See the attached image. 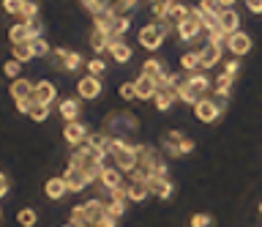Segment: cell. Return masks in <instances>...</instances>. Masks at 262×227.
<instances>
[{"mask_svg":"<svg viewBox=\"0 0 262 227\" xmlns=\"http://www.w3.org/2000/svg\"><path fill=\"white\" fill-rule=\"evenodd\" d=\"M33 88H36V82H30V79H11V96H14V104L16 110L22 112V115H28V107H30V99H33Z\"/></svg>","mask_w":262,"mask_h":227,"instance_id":"30bf717a","label":"cell"},{"mask_svg":"<svg viewBox=\"0 0 262 227\" xmlns=\"http://www.w3.org/2000/svg\"><path fill=\"white\" fill-rule=\"evenodd\" d=\"M88 126L82 123V120H69V123H63V140L71 145V148H79V145L88 142Z\"/></svg>","mask_w":262,"mask_h":227,"instance_id":"4fadbf2b","label":"cell"},{"mask_svg":"<svg viewBox=\"0 0 262 227\" xmlns=\"http://www.w3.org/2000/svg\"><path fill=\"white\" fill-rule=\"evenodd\" d=\"M63 181H66V189H69V194L74 192H85L88 186H90V181H88V175L82 173L79 167H66V173H63Z\"/></svg>","mask_w":262,"mask_h":227,"instance_id":"2e32d148","label":"cell"},{"mask_svg":"<svg viewBox=\"0 0 262 227\" xmlns=\"http://www.w3.org/2000/svg\"><path fill=\"white\" fill-rule=\"evenodd\" d=\"M110 159L115 161V167L120 173H134L137 170V142L131 140H110Z\"/></svg>","mask_w":262,"mask_h":227,"instance_id":"277c9868","label":"cell"},{"mask_svg":"<svg viewBox=\"0 0 262 227\" xmlns=\"http://www.w3.org/2000/svg\"><path fill=\"white\" fill-rule=\"evenodd\" d=\"M134 173L142 175V178H150V175H169V170H167L164 156L153 148V145L137 142V170Z\"/></svg>","mask_w":262,"mask_h":227,"instance_id":"7a4b0ae2","label":"cell"},{"mask_svg":"<svg viewBox=\"0 0 262 227\" xmlns=\"http://www.w3.org/2000/svg\"><path fill=\"white\" fill-rule=\"evenodd\" d=\"M22 3H25V0H3V11L11 14V17H16L19 9H22Z\"/></svg>","mask_w":262,"mask_h":227,"instance_id":"f6af8a7d","label":"cell"},{"mask_svg":"<svg viewBox=\"0 0 262 227\" xmlns=\"http://www.w3.org/2000/svg\"><path fill=\"white\" fill-rule=\"evenodd\" d=\"M104 216H106V202L101 197H93V200H88V202L74 205L69 222L74 227H96Z\"/></svg>","mask_w":262,"mask_h":227,"instance_id":"3957f363","label":"cell"},{"mask_svg":"<svg viewBox=\"0 0 262 227\" xmlns=\"http://www.w3.org/2000/svg\"><path fill=\"white\" fill-rule=\"evenodd\" d=\"M57 112H60V118L66 123H69V120H79L82 104H79V99H60L57 101Z\"/></svg>","mask_w":262,"mask_h":227,"instance_id":"d4e9b609","label":"cell"},{"mask_svg":"<svg viewBox=\"0 0 262 227\" xmlns=\"http://www.w3.org/2000/svg\"><path fill=\"white\" fill-rule=\"evenodd\" d=\"M183 82H186L188 88H191V91H194L196 96H200V99H202V96H205V93H208L210 88H213L210 77L205 74L202 69H200V71H191V74H186V77H183Z\"/></svg>","mask_w":262,"mask_h":227,"instance_id":"44dd1931","label":"cell"},{"mask_svg":"<svg viewBox=\"0 0 262 227\" xmlns=\"http://www.w3.org/2000/svg\"><path fill=\"white\" fill-rule=\"evenodd\" d=\"M30 47H33V55H36V58H49V55H52V47H49V42L44 36H36L30 42Z\"/></svg>","mask_w":262,"mask_h":227,"instance_id":"e575fe53","label":"cell"},{"mask_svg":"<svg viewBox=\"0 0 262 227\" xmlns=\"http://www.w3.org/2000/svg\"><path fill=\"white\" fill-rule=\"evenodd\" d=\"M224 47L235 55V58H243V55L251 52V36L243 33V30H235V33L227 36V44Z\"/></svg>","mask_w":262,"mask_h":227,"instance_id":"9a60e30c","label":"cell"},{"mask_svg":"<svg viewBox=\"0 0 262 227\" xmlns=\"http://www.w3.org/2000/svg\"><path fill=\"white\" fill-rule=\"evenodd\" d=\"M63 227H74V224H71V222H69V224H63Z\"/></svg>","mask_w":262,"mask_h":227,"instance_id":"816d5d0a","label":"cell"},{"mask_svg":"<svg viewBox=\"0 0 262 227\" xmlns=\"http://www.w3.org/2000/svg\"><path fill=\"white\" fill-rule=\"evenodd\" d=\"M219 63H221V50H219V47H213V44H205L200 50V69L208 71L213 66H219Z\"/></svg>","mask_w":262,"mask_h":227,"instance_id":"cb8c5ba5","label":"cell"},{"mask_svg":"<svg viewBox=\"0 0 262 227\" xmlns=\"http://www.w3.org/2000/svg\"><path fill=\"white\" fill-rule=\"evenodd\" d=\"M126 202L128 200H106V216L120 219L123 214H126Z\"/></svg>","mask_w":262,"mask_h":227,"instance_id":"ab89813d","label":"cell"},{"mask_svg":"<svg viewBox=\"0 0 262 227\" xmlns=\"http://www.w3.org/2000/svg\"><path fill=\"white\" fill-rule=\"evenodd\" d=\"M49 60H52V66H55V69L66 71V74H71V71H79L82 66H85L82 55H79V52H74V50H66V47H57V50H52Z\"/></svg>","mask_w":262,"mask_h":227,"instance_id":"52a82bcc","label":"cell"},{"mask_svg":"<svg viewBox=\"0 0 262 227\" xmlns=\"http://www.w3.org/2000/svg\"><path fill=\"white\" fill-rule=\"evenodd\" d=\"M161 145H164V151L169 153V156H188V153L194 151V140L191 137H186L183 132H175V129H169V132H164L161 134Z\"/></svg>","mask_w":262,"mask_h":227,"instance_id":"5b68a950","label":"cell"},{"mask_svg":"<svg viewBox=\"0 0 262 227\" xmlns=\"http://www.w3.org/2000/svg\"><path fill=\"white\" fill-rule=\"evenodd\" d=\"M16 19H19V22H33V19H38V3H36V0H25L22 9H19V14H16Z\"/></svg>","mask_w":262,"mask_h":227,"instance_id":"836d02e7","label":"cell"},{"mask_svg":"<svg viewBox=\"0 0 262 227\" xmlns=\"http://www.w3.org/2000/svg\"><path fill=\"white\" fill-rule=\"evenodd\" d=\"M49 110H52V107H47V104H38V101H33V99H30L28 118H30V120H36V123H44V120L49 118Z\"/></svg>","mask_w":262,"mask_h":227,"instance_id":"d6a6232c","label":"cell"},{"mask_svg":"<svg viewBox=\"0 0 262 227\" xmlns=\"http://www.w3.org/2000/svg\"><path fill=\"white\" fill-rule=\"evenodd\" d=\"M36 36H41V22L38 19H33V22H16V25L8 30V42H11L14 47L16 44H28Z\"/></svg>","mask_w":262,"mask_h":227,"instance_id":"8fae6325","label":"cell"},{"mask_svg":"<svg viewBox=\"0 0 262 227\" xmlns=\"http://www.w3.org/2000/svg\"><path fill=\"white\" fill-rule=\"evenodd\" d=\"M101 132L106 137H115V140H128V137L139 134V118L131 110H112L106 112Z\"/></svg>","mask_w":262,"mask_h":227,"instance_id":"6da1fadb","label":"cell"},{"mask_svg":"<svg viewBox=\"0 0 262 227\" xmlns=\"http://www.w3.org/2000/svg\"><path fill=\"white\" fill-rule=\"evenodd\" d=\"M8 189H11V183H8V175L6 173H0V200L8 194Z\"/></svg>","mask_w":262,"mask_h":227,"instance_id":"681fc988","label":"cell"},{"mask_svg":"<svg viewBox=\"0 0 262 227\" xmlns=\"http://www.w3.org/2000/svg\"><path fill=\"white\" fill-rule=\"evenodd\" d=\"M164 63L159 60V58H147L145 63H142V74H150V77H161L164 74Z\"/></svg>","mask_w":262,"mask_h":227,"instance_id":"74e56055","label":"cell"},{"mask_svg":"<svg viewBox=\"0 0 262 227\" xmlns=\"http://www.w3.org/2000/svg\"><path fill=\"white\" fill-rule=\"evenodd\" d=\"M101 77H93V74H85V77H79V82H77V96L79 99H85V101H93L101 96Z\"/></svg>","mask_w":262,"mask_h":227,"instance_id":"5bb4252c","label":"cell"},{"mask_svg":"<svg viewBox=\"0 0 262 227\" xmlns=\"http://www.w3.org/2000/svg\"><path fill=\"white\" fill-rule=\"evenodd\" d=\"M237 71H241V58H232V60H227V63H224V74L237 77Z\"/></svg>","mask_w":262,"mask_h":227,"instance_id":"7dc6e473","label":"cell"},{"mask_svg":"<svg viewBox=\"0 0 262 227\" xmlns=\"http://www.w3.org/2000/svg\"><path fill=\"white\" fill-rule=\"evenodd\" d=\"M120 99H123V101H131V99H137L134 82H123V85H120Z\"/></svg>","mask_w":262,"mask_h":227,"instance_id":"bcb514c9","label":"cell"},{"mask_svg":"<svg viewBox=\"0 0 262 227\" xmlns=\"http://www.w3.org/2000/svg\"><path fill=\"white\" fill-rule=\"evenodd\" d=\"M216 3L221 6V9H232V6L237 3V0H216Z\"/></svg>","mask_w":262,"mask_h":227,"instance_id":"f907efd6","label":"cell"},{"mask_svg":"<svg viewBox=\"0 0 262 227\" xmlns=\"http://www.w3.org/2000/svg\"><path fill=\"white\" fill-rule=\"evenodd\" d=\"M131 30V14H120V17H115V25L110 30V38H123Z\"/></svg>","mask_w":262,"mask_h":227,"instance_id":"f546056e","label":"cell"},{"mask_svg":"<svg viewBox=\"0 0 262 227\" xmlns=\"http://www.w3.org/2000/svg\"><path fill=\"white\" fill-rule=\"evenodd\" d=\"M106 71V63L101 58H93V60H88V74H93V77H101Z\"/></svg>","mask_w":262,"mask_h":227,"instance_id":"ee69618b","label":"cell"},{"mask_svg":"<svg viewBox=\"0 0 262 227\" xmlns=\"http://www.w3.org/2000/svg\"><path fill=\"white\" fill-rule=\"evenodd\" d=\"M180 69H183L186 74L200 71V50H188V52L180 55Z\"/></svg>","mask_w":262,"mask_h":227,"instance_id":"f1b7e54d","label":"cell"},{"mask_svg":"<svg viewBox=\"0 0 262 227\" xmlns=\"http://www.w3.org/2000/svg\"><path fill=\"white\" fill-rule=\"evenodd\" d=\"M243 3L251 14H262V0H243Z\"/></svg>","mask_w":262,"mask_h":227,"instance_id":"c3c4849f","label":"cell"},{"mask_svg":"<svg viewBox=\"0 0 262 227\" xmlns=\"http://www.w3.org/2000/svg\"><path fill=\"white\" fill-rule=\"evenodd\" d=\"M126 197H128V202H145L150 197V183H147V178L131 173V178L126 181Z\"/></svg>","mask_w":262,"mask_h":227,"instance_id":"7c38bea8","label":"cell"},{"mask_svg":"<svg viewBox=\"0 0 262 227\" xmlns=\"http://www.w3.org/2000/svg\"><path fill=\"white\" fill-rule=\"evenodd\" d=\"M0 219H3V211H0Z\"/></svg>","mask_w":262,"mask_h":227,"instance_id":"db71d44e","label":"cell"},{"mask_svg":"<svg viewBox=\"0 0 262 227\" xmlns=\"http://www.w3.org/2000/svg\"><path fill=\"white\" fill-rule=\"evenodd\" d=\"M147 183H150V194L159 200H169L172 192H175V183L169 181V175H150Z\"/></svg>","mask_w":262,"mask_h":227,"instance_id":"d6986e66","label":"cell"},{"mask_svg":"<svg viewBox=\"0 0 262 227\" xmlns=\"http://www.w3.org/2000/svg\"><path fill=\"white\" fill-rule=\"evenodd\" d=\"M98 183H101L104 192H118V189H123V186H126V181H123V173H120L118 167H110V164H104Z\"/></svg>","mask_w":262,"mask_h":227,"instance_id":"e0dca14e","label":"cell"},{"mask_svg":"<svg viewBox=\"0 0 262 227\" xmlns=\"http://www.w3.org/2000/svg\"><path fill=\"white\" fill-rule=\"evenodd\" d=\"M178 38L180 42H196L202 33H205V28H202V22H200V14H196V6H191V11H188V17L183 22H178Z\"/></svg>","mask_w":262,"mask_h":227,"instance_id":"9c48e42d","label":"cell"},{"mask_svg":"<svg viewBox=\"0 0 262 227\" xmlns=\"http://www.w3.org/2000/svg\"><path fill=\"white\" fill-rule=\"evenodd\" d=\"M232 82H235V77L219 74V77H216V82H213V91H216V96H221V99H227V96L232 93Z\"/></svg>","mask_w":262,"mask_h":227,"instance_id":"1f68e13d","label":"cell"},{"mask_svg":"<svg viewBox=\"0 0 262 227\" xmlns=\"http://www.w3.org/2000/svg\"><path fill=\"white\" fill-rule=\"evenodd\" d=\"M175 101H178L175 88H159V91H156V96H153V104H156V110H159V112H167Z\"/></svg>","mask_w":262,"mask_h":227,"instance_id":"484cf974","label":"cell"},{"mask_svg":"<svg viewBox=\"0 0 262 227\" xmlns=\"http://www.w3.org/2000/svg\"><path fill=\"white\" fill-rule=\"evenodd\" d=\"M44 194L52 202L57 200H63L66 194H69V189H66V181H63V175H57V178H49V181H44Z\"/></svg>","mask_w":262,"mask_h":227,"instance_id":"7402d4cb","label":"cell"},{"mask_svg":"<svg viewBox=\"0 0 262 227\" xmlns=\"http://www.w3.org/2000/svg\"><path fill=\"white\" fill-rule=\"evenodd\" d=\"M110 140H112V137H106L104 132H96V134H90V137H88V145H90L93 151L106 153V156H110Z\"/></svg>","mask_w":262,"mask_h":227,"instance_id":"4dcf8cb0","label":"cell"},{"mask_svg":"<svg viewBox=\"0 0 262 227\" xmlns=\"http://www.w3.org/2000/svg\"><path fill=\"white\" fill-rule=\"evenodd\" d=\"M36 55H33V47H30V42L28 44H16L14 47V60H19V63H30Z\"/></svg>","mask_w":262,"mask_h":227,"instance_id":"f35d334b","label":"cell"},{"mask_svg":"<svg viewBox=\"0 0 262 227\" xmlns=\"http://www.w3.org/2000/svg\"><path fill=\"white\" fill-rule=\"evenodd\" d=\"M259 214H262V202H259Z\"/></svg>","mask_w":262,"mask_h":227,"instance_id":"f5cc1de1","label":"cell"},{"mask_svg":"<svg viewBox=\"0 0 262 227\" xmlns=\"http://www.w3.org/2000/svg\"><path fill=\"white\" fill-rule=\"evenodd\" d=\"M219 25H221V30H227V33H235V30H241V14L235 9H224L219 14Z\"/></svg>","mask_w":262,"mask_h":227,"instance_id":"4316f807","label":"cell"},{"mask_svg":"<svg viewBox=\"0 0 262 227\" xmlns=\"http://www.w3.org/2000/svg\"><path fill=\"white\" fill-rule=\"evenodd\" d=\"M36 222H38V214L33 208L16 211V224H19V227H36Z\"/></svg>","mask_w":262,"mask_h":227,"instance_id":"d590c367","label":"cell"},{"mask_svg":"<svg viewBox=\"0 0 262 227\" xmlns=\"http://www.w3.org/2000/svg\"><path fill=\"white\" fill-rule=\"evenodd\" d=\"M110 42H112V38H110V33H104V30H90V50H93V52H98V55H101V52H106V50H110Z\"/></svg>","mask_w":262,"mask_h":227,"instance_id":"83f0119b","label":"cell"},{"mask_svg":"<svg viewBox=\"0 0 262 227\" xmlns=\"http://www.w3.org/2000/svg\"><path fill=\"white\" fill-rule=\"evenodd\" d=\"M191 110H194V118L200 120V123H216L221 118V112H224V99L216 101V99H210V96H202Z\"/></svg>","mask_w":262,"mask_h":227,"instance_id":"8992f818","label":"cell"},{"mask_svg":"<svg viewBox=\"0 0 262 227\" xmlns=\"http://www.w3.org/2000/svg\"><path fill=\"white\" fill-rule=\"evenodd\" d=\"M188 227H213V216L210 214H194L188 219Z\"/></svg>","mask_w":262,"mask_h":227,"instance_id":"7bdbcfd3","label":"cell"},{"mask_svg":"<svg viewBox=\"0 0 262 227\" xmlns=\"http://www.w3.org/2000/svg\"><path fill=\"white\" fill-rule=\"evenodd\" d=\"M227 30H210V33H208V44H213V47H219V50H224V44H227Z\"/></svg>","mask_w":262,"mask_h":227,"instance_id":"60d3db41","label":"cell"},{"mask_svg":"<svg viewBox=\"0 0 262 227\" xmlns=\"http://www.w3.org/2000/svg\"><path fill=\"white\" fill-rule=\"evenodd\" d=\"M55 99H57V88H55V82H49V79H38L36 88H33V101L52 107Z\"/></svg>","mask_w":262,"mask_h":227,"instance_id":"ac0fdd59","label":"cell"},{"mask_svg":"<svg viewBox=\"0 0 262 227\" xmlns=\"http://www.w3.org/2000/svg\"><path fill=\"white\" fill-rule=\"evenodd\" d=\"M3 74H6V77H11V79H19V74H22V63L11 58L8 63H3Z\"/></svg>","mask_w":262,"mask_h":227,"instance_id":"b9f144b4","label":"cell"},{"mask_svg":"<svg viewBox=\"0 0 262 227\" xmlns=\"http://www.w3.org/2000/svg\"><path fill=\"white\" fill-rule=\"evenodd\" d=\"M134 91H137L139 101H147L156 96V91H159V82H156V77H150V74H139L134 79Z\"/></svg>","mask_w":262,"mask_h":227,"instance_id":"ffe728a7","label":"cell"},{"mask_svg":"<svg viewBox=\"0 0 262 227\" xmlns=\"http://www.w3.org/2000/svg\"><path fill=\"white\" fill-rule=\"evenodd\" d=\"M106 52L112 55L115 63H128L131 55H134V50H131V47L123 42V38H112V42H110V50H106Z\"/></svg>","mask_w":262,"mask_h":227,"instance_id":"603a6c76","label":"cell"},{"mask_svg":"<svg viewBox=\"0 0 262 227\" xmlns=\"http://www.w3.org/2000/svg\"><path fill=\"white\" fill-rule=\"evenodd\" d=\"M79 3H82V9H88L90 17H96V14H101V11H112L106 0H79Z\"/></svg>","mask_w":262,"mask_h":227,"instance_id":"8d00e7d4","label":"cell"},{"mask_svg":"<svg viewBox=\"0 0 262 227\" xmlns=\"http://www.w3.org/2000/svg\"><path fill=\"white\" fill-rule=\"evenodd\" d=\"M167 33H169V28H164L161 22H147V25L139 30V47H145L147 52H156L164 44Z\"/></svg>","mask_w":262,"mask_h":227,"instance_id":"ba28073f","label":"cell"}]
</instances>
